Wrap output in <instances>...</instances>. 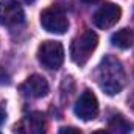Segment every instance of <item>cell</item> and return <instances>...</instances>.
<instances>
[{
	"label": "cell",
	"instance_id": "6da1fadb",
	"mask_svg": "<svg viewBox=\"0 0 134 134\" xmlns=\"http://www.w3.org/2000/svg\"><path fill=\"white\" fill-rule=\"evenodd\" d=\"M97 83L106 95L119 94L125 86V70L115 56H104L97 69Z\"/></svg>",
	"mask_w": 134,
	"mask_h": 134
},
{
	"label": "cell",
	"instance_id": "7a4b0ae2",
	"mask_svg": "<svg viewBox=\"0 0 134 134\" xmlns=\"http://www.w3.org/2000/svg\"><path fill=\"white\" fill-rule=\"evenodd\" d=\"M98 45V36L95 31L92 30H86L81 36H78L73 42H72V47H70V56H72V61L78 66H84L91 55L94 53V50L97 48Z\"/></svg>",
	"mask_w": 134,
	"mask_h": 134
},
{
	"label": "cell",
	"instance_id": "3957f363",
	"mask_svg": "<svg viewBox=\"0 0 134 134\" xmlns=\"http://www.w3.org/2000/svg\"><path fill=\"white\" fill-rule=\"evenodd\" d=\"M37 59L47 69L56 70L64 63V47L58 41H44L37 48Z\"/></svg>",
	"mask_w": 134,
	"mask_h": 134
},
{
	"label": "cell",
	"instance_id": "277c9868",
	"mask_svg": "<svg viewBox=\"0 0 134 134\" xmlns=\"http://www.w3.org/2000/svg\"><path fill=\"white\" fill-rule=\"evenodd\" d=\"M41 25L48 33L64 34L69 28V19L59 6H50L41 13Z\"/></svg>",
	"mask_w": 134,
	"mask_h": 134
},
{
	"label": "cell",
	"instance_id": "5b68a950",
	"mask_svg": "<svg viewBox=\"0 0 134 134\" xmlns=\"http://www.w3.org/2000/svg\"><path fill=\"white\" fill-rule=\"evenodd\" d=\"M25 13L24 8L14 0H2L0 2V25L5 27H17L24 24Z\"/></svg>",
	"mask_w": 134,
	"mask_h": 134
},
{
	"label": "cell",
	"instance_id": "8992f818",
	"mask_svg": "<svg viewBox=\"0 0 134 134\" xmlns=\"http://www.w3.org/2000/svg\"><path fill=\"white\" fill-rule=\"evenodd\" d=\"M122 17V8L115 3H104L97 9V13L94 14V24L101 28V30H108L111 27H114Z\"/></svg>",
	"mask_w": 134,
	"mask_h": 134
},
{
	"label": "cell",
	"instance_id": "52a82bcc",
	"mask_svg": "<svg viewBox=\"0 0 134 134\" xmlns=\"http://www.w3.org/2000/svg\"><path fill=\"white\" fill-rule=\"evenodd\" d=\"M75 114L81 120H94L98 115V100L94 92L84 91L75 103Z\"/></svg>",
	"mask_w": 134,
	"mask_h": 134
},
{
	"label": "cell",
	"instance_id": "ba28073f",
	"mask_svg": "<svg viewBox=\"0 0 134 134\" xmlns=\"http://www.w3.org/2000/svg\"><path fill=\"white\" fill-rule=\"evenodd\" d=\"M20 92L28 98H42L48 94V83L41 75H31L20 84Z\"/></svg>",
	"mask_w": 134,
	"mask_h": 134
},
{
	"label": "cell",
	"instance_id": "9c48e42d",
	"mask_svg": "<svg viewBox=\"0 0 134 134\" xmlns=\"http://www.w3.org/2000/svg\"><path fill=\"white\" fill-rule=\"evenodd\" d=\"M16 134H45V119L39 112L27 114L17 125Z\"/></svg>",
	"mask_w": 134,
	"mask_h": 134
},
{
	"label": "cell",
	"instance_id": "30bf717a",
	"mask_svg": "<svg viewBox=\"0 0 134 134\" xmlns=\"http://www.w3.org/2000/svg\"><path fill=\"white\" fill-rule=\"evenodd\" d=\"M111 42H112V45H115V47H119V48H123V50L133 47V44H134L133 30H130V28H122V30H119L117 33H114L111 36Z\"/></svg>",
	"mask_w": 134,
	"mask_h": 134
},
{
	"label": "cell",
	"instance_id": "8fae6325",
	"mask_svg": "<svg viewBox=\"0 0 134 134\" xmlns=\"http://www.w3.org/2000/svg\"><path fill=\"white\" fill-rule=\"evenodd\" d=\"M59 134H81V131L73 126H66V128H61Z\"/></svg>",
	"mask_w": 134,
	"mask_h": 134
},
{
	"label": "cell",
	"instance_id": "7c38bea8",
	"mask_svg": "<svg viewBox=\"0 0 134 134\" xmlns=\"http://www.w3.org/2000/svg\"><path fill=\"white\" fill-rule=\"evenodd\" d=\"M128 108H130V109L134 112V92L130 95V97H128Z\"/></svg>",
	"mask_w": 134,
	"mask_h": 134
},
{
	"label": "cell",
	"instance_id": "4fadbf2b",
	"mask_svg": "<svg viewBox=\"0 0 134 134\" xmlns=\"http://www.w3.org/2000/svg\"><path fill=\"white\" fill-rule=\"evenodd\" d=\"M5 119H6V112H5V109L0 106V125L5 122Z\"/></svg>",
	"mask_w": 134,
	"mask_h": 134
},
{
	"label": "cell",
	"instance_id": "5bb4252c",
	"mask_svg": "<svg viewBox=\"0 0 134 134\" xmlns=\"http://www.w3.org/2000/svg\"><path fill=\"white\" fill-rule=\"evenodd\" d=\"M92 134H109V133L104 131V130H100V131H95V133H92Z\"/></svg>",
	"mask_w": 134,
	"mask_h": 134
},
{
	"label": "cell",
	"instance_id": "9a60e30c",
	"mask_svg": "<svg viewBox=\"0 0 134 134\" xmlns=\"http://www.w3.org/2000/svg\"><path fill=\"white\" fill-rule=\"evenodd\" d=\"M83 2H86V3H97V2H100V0H83Z\"/></svg>",
	"mask_w": 134,
	"mask_h": 134
},
{
	"label": "cell",
	"instance_id": "2e32d148",
	"mask_svg": "<svg viewBox=\"0 0 134 134\" xmlns=\"http://www.w3.org/2000/svg\"><path fill=\"white\" fill-rule=\"evenodd\" d=\"M27 2H33V0H27Z\"/></svg>",
	"mask_w": 134,
	"mask_h": 134
}]
</instances>
